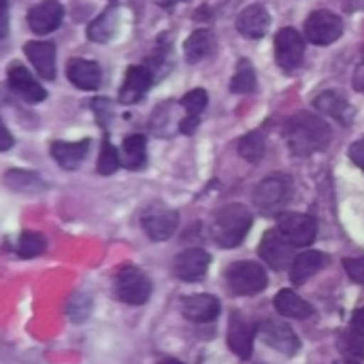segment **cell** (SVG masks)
I'll return each instance as SVG.
<instances>
[{
	"mask_svg": "<svg viewBox=\"0 0 364 364\" xmlns=\"http://www.w3.org/2000/svg\"><path fill=\"white\" fill-rule=\"evenodd\" d=\"M339 350L352 358V360H364V335L358 331H346L339 335Z\"/></svg>",
	"mask_w": 364,
	"mask_h": 364,
	"instance_id": "obj_32",
	"label": "cell"
},
{
	"mask_svg": "<svg viewBox=\"0 0 364 364\" xmlns=\"http://www.w3.org/2000/svg\"><path fill=\"white\" fill-rule=\"evenodd\" d=\"M151 70L145 68V66H130L126 70V77H124V83H122V90H119V102L124 105H134L139 102L145 92L151 87Z\"/></svg>",
	"mask_w": 364,
	"mask_h": 364,
	"instance_id": "obj_18",
	"label": "cell"
},
{
	"mask_svg": "<svg viewBox=\"0 0 364 364\" xmlns=\"http://www.w3.org/2000/svg\"><path fill=\"white\" fill-rule=\"evenodd\" d=\"M352 328L364 335V307H360V309L354 314V318H352Z\"/></svg>",
	"mask_w": 364,
	"mask_h": 364,
	"instance_id": "obj_40",
	"label": "cell"
},
{
	"mask_svg": "<svg viewBox=\"0 0 364 364\" xmlns=\"http://www.w3.org/2000/svg\"><path fill=\"white\" fill-rule=\"evenodd\" d=\"M198 119H200V117H190V115H186V117L179 122V130H181L183 134H192V132L198 128Z\"/></svg>",
	"mask_w": 364,
	"mask_h": 364,
	"instance_id": "obj_38",
	"label": "cell"
},
{
	"mask_svg": "<svg viewBox=\"0 0 364 364\" xmlns=\"http://www.w3.org/2000/svg\"><path fill=\"white\" fill-rule=\"evenodd\" d=\"M64 19V6L58 0H43L28 11V26L34 34L53 32Z\"/></svg>",
	"mask_w": 364,
	"mask_h": 364,
	"instance_id": "obj_14",
	"label": "cell"
},
{
	"mask_svg": "<svg viewBox=\"0 0 364 364\" xmlns=\"http://www.w3.org/2000/svg\"><path fill=\"white\" fill-rule=\"evenodd\" d=\"M277 230L294 247H307L316 241L318 222H316V218H311L307 213H284L277 220Z\"/></svg>",
	"mask_w": 364,
	"mask_h": 364,
	"instance_id": "obj_7",
	"label": "cell"
},
{
	"mask_svg": "<svg viewBox=\"0 0 364 364\" xmlns=\"http://www.w3.org/2000/svg\"><path fill=\"white\" fill-rule=\"evenodd\" d=\"M113 290H115V296L122 303H126V305H143L151 296V282L141 269L124 267L115 275Z\"/></svg>",
	"mask_w": 364,
	"mask_h": 364,
	"instance_id": "obj_5",
	"label": "cell"
},
{
	"mask_svg": "<svg viewBox=\"0 0 364 364\" xmlns=\"http://www.w3.org/2000/svg\"><path fill=\"white\" fill-rule=\"evenodd\" d=\"M4 183L21 194H38L41 190H45L43 179L32 173V171H23V168H13L4 175Z\"/></svg>",
	"mask_w": 364,
	"mask_h": 364,
	"instance_id": "obj_28",
	"label": "cell"
},
{
	"mask_svg": "<svg viewBox=\"0 0 364 364\" xmlns=\"http://www.w3.org/2000/svg\"><path fill=\"white\" fill-rule=\"evenodd\" d=\"M260 335H262L264 343L271 346L273 350H277L279 354L294 356L301 350V339L296 337V333L279 320H267L260 326Z\"/></svg>",
	"mask_w": 364,
	"mask_h": 364,
	"instance_id": "obj_12",
	"label": "cell"
},
{
	"mask_svg": "<svg viewBox=\"0 0 364 364\" xmlns=\"http://www.w3.org/2000/svg\"><path fill=\"white\" fill-rule=\"evenodd\" d=\"M156 2H158L160 6H173V4L179 2V0H156Z\"/></svg>",
	"mask_w": 364,
	"mask_h": 364,
	"instance_id": "obj_42",
	"label": "cell"
},
{
	"mask_svg": "<svg viewBox=\"0 0 364 364\" xmlns=\"http://www.w3.org/2000/svg\"><path fill=\"white\" fill-rule=\"evenodd\" d=\"M305 38L294 28H284L275 36V60L282 70H294L303 64Z\"/></svg>",
	"mask_w": 364,
	"mask_h": 364,
	"instance_id": "obj_8",
	"label": "cell"
},
{
	"mask_svg": "<svg viewBox=\"0 0 364 364\" xmlns=\"http://www.w3.org/2000/svg\"><path fill=\"white\" fill-rule=\"evenodd\" d=\"M256 73L252 68V64L247 60H241L237 66V73L230 81V92L232 94H250L256 90Z\"/></svg>",
	"mask_w": 364,
	"mask_h": 364,
	"instance_id": "obj_31",
	"label": "cell"
},
{
	"mask_svg": "<svg viewBox=\"0 0 364 364\" xmlns=\"http://www.w3.org/2000/svg\"><path fill=\"white\" fill-rule=\"evenodd\" d=\"M335 364H358V360H352V358H348V360H343V363H335Z\"/></svg>",
	"mask_w": 364,
	"mask_h": 364,
	"instance_id": "obj_43",
	"label": "cell"
},
{
	"mask_svg": "<svg viewBox=\"0 0 364 364\" xmlns=\"http://www.w3.org/2000/svg\"><path fill=\"white\" fill-rule=\"evenodd\" d=\"M122 164L130 171H139L147 164V139L143 134H130L122 143Z\"/></svg>",
	"mask_w": 364,
	"mask_h": 364,
	"instance_id": "obj_26",
	"label": "cell"
},
{
	"mask_svg": "<svg viewBox=\"0 0 364 364\" xmlns=\"http://www.w3.org/2000/svg\"><path fill=\"white\" fill-rule=\"evenodd\" d=\"M275 309L282 316L294 318V320H307L314 314V307L305 299H301L296 292H292V290L277 292V296H275Z\"/></svg>",
	"mask_w": 364,
	"mask_h": 364,
	"instance_id": "obj_27",
	"label": "cell"
},
{
	"mask_svg": "<svg viewBox=\"0 0 364 364\" xmlns=\"http://www.w3.org/2000/svg\"><path fill=\"white\" fill-rule=\"evenodd\" d=\"M254 335L256 326L247 322L239 311L230 316V326H228V348L235 352L241 360H250L254 352Z\"/></svg>",
	"mask_w": 364,
	"mask_h": 364,
	"instance_id": "obj_13",
	"label": "cell"
},
{
	"mask_svg": "<svg viewBox=\"0 0 364 364\" xmlns=\"http://www.w3.org/2000/svg\"><path fill=\"white\" fill-rule=\"evenodd\" d=\"M350 158H352V162L364 171V136L363 139H358L356 143H352V147H350Z\"/></svg>",
	"mask_w": 364,
	"mask_h": 364,
	"instance_id": "obj_36",
	"label": "cell"
},
{
	"mask_svg": "<svg viewBox=\"0 0 364 364\" xmlns=\"http://www.w3.org/2000/svg\"><path fill=\"white\" fill-rule=\"evenodd\" d=\"M260 258L275 271H284L294 262V245L279 232L269 230L260 241Z\"/></svg>",
	"mask_w": 364,
	"mask_h": 364,
	"instance_id": "obj_9",
	"label": "cell"
},
{
	"mask_svg": "<svg viewBox=\"0 0 364 364\" xmlns=\"http://www.w3.org/2000/svg\"><path fill=\"white\" fill-rule=\"evenodd\" d=\"M215 51V36L209 32V30H196L192 32L186 43H183V53H186V60L196 64L205 58H209L211 53Z\"/></svg>",
	"mask_w": 364,
	"mask_h": 364,
	"instance_id": "obj_25",
	"label": "cell"
},
{
	"mask_svg": "<svg viewBox=\"0 0 364 364\" xmlns=\"http://www.w3.org/2000/svg\"><path fill=\"white\" fill-rule=\"evenodd\" d=\"M66 77L75 87L85 90V92H94L100 85L102 73H100L98 62L85 60V58H73L66 64Z\"/></svg>",
	"mask_w": 364,
	"mask_h": 364,
	"instance_id": "obj_17",
	"label": "cell"
},
{
	"mask_svg": "<svg viewBox=\"0 0 364 364\" xmlns=\"http://www.w3.org/2000/svg\"><path fill=\"white\" fill-rule=\"evenodd\" d=\"M87 151H90V139H81L75 143H66V141H53L51 143V156L64 171L79 168L81 162L85 160Z\"/></svg>",
	"mask_w": 364,
	"mask_h": 364,
	"instance_id": "obj_21",
	"label": "cell"
},
{
	"mask_svg": "<svg viewBox=\"0 0 364 364\" xmlns=\"http://www.w3.org/2000/svg\"><path fill=\"white\" fill-rule=\"evenodd\" d=\"M343 269H346V273L350 275L352 282L364 286V256L363 258H346Z\"/></svg>",
	"mask_w": 364,
	"mask_h": 364,
	"instance_id": "obj_35",
	"label": "cell"
},
{
	"mask_svg": "<svg viewBox=\"0 0 364 364\" xmlns=\"http://www.w3.org/2000/svg\"><path fill=\"white\" fill-rule=\"evenodd\" d=\"M45 247H47V241L41 232L26 230L19 235V241H17V256L23 260H30V258L41 256L45 252Z\"/></svg>",
	"mask_w": 364,
	"mask_h": 364,
	"instance_id": "obj_30",
	"label": "cell"
},
{
	"mask_svg": "<svg viewBox=\"0 0 364 364\" xmlns=\"http://www.w3.org/2000/svg\"><path fill=\"white\" fill-rule=\"evenodd\" d=\"M13 134L9 132V128L4 126V122L0 119V151H6V149H11L13 147Z\"/></svg>",
	"mask_w": 364,
	"mask_h": 364,
	"instance_id": "obj_37",
	"label": "cell"
},
{
	"mask_svg": "<svg viewBox=\"0 0 364 364\" xmlns=\"http://www.w3.org/2000/svg\"><path fill=\"white\" fill-rule=\"evenodd\" d=\"M284 134H286L290 151L294 156H301V158L326 149L328 143H331V136H333L331 126L322 117H318L314 113H307V111L296 113L294 117H290L288 124H286Z\"/></svg>",
	"mask_w": 364,
	"mask_h": 364,
	"instance_id": "obj_1",
	"label": "cell"
},
{
	"mask_svg": "<svg viewBox=\"0 0 364 364\" xmlns=\"http://www.w3.org/2000/svg\"><path fill=\"white\" fill-rule=\"evenodd\" d=\"M122 164V158H119V151L111 145L109 139L102 141V147H100V156H98V164H96V171L100 175H113Z\"/></svg>",
	"mask_w": 364,
	"mask_h": 364,
	"instance_id": "obj_33",
	"label": "cell"
},
{
	"mask_svg": "<svg viewBox=\"0 0 364 364\" xmlns=\"http://www.w3.org/2000/svg\"><path fill=\"white\" fill-rule=\"evenodd\" d=\"M23 53L34 66V70L45 79H55V45L49 41H28L23 45Z\"/></svg>",
	"mask_w": 364,
	"mask_h": 364,
	"instance_id": "obj_16",
	"label": "cell"
},
{
	"mask_svg": "<svg viewBox=\"0 0 364 364\" xmlns=\"http://www.w3.org/2000/svg\"><path fill=\"white\" fill-rule=\"evenodd\" d=\"M6 81L9 87L26 102L36 105L43 102L47 98V92L41 83H36V79L30 75V70L21 64V62H11L6 68Z\"/></svg>",
	"mask_w": 364,
	"mask_h": 364,
	"instance_id": "obj_10",
	"label": "cell"
},
{
	"mask_svg": "<svg viewBox=\"0 0 364 364\" xmlns=\"http://www.w3.org/2000/svg\"><path fill=\"white\" fill-rule=\"evenodd\" d=\"M211 256L200 247H190L175 258V275L181 282H200L209 269Z\"/></svg>",
	"mask_w": 364,
	"mask_h": 364,
	"instance_id": "obj_15",
	"label": "cell"
},
{
	"mask_svg": "<svg viewBox=\"0 0 364 364\" xmlns=\"http://www.w3.org/2000/svg\"><path fill=\"white\" fill-rule=\"evenodd\" d=\"M269 26H271V15L262 4H250L237 17V30L245 38H262Z\"/></svg>",
	"mask_w": 364,
	"mask_h": 364,
	"instance_id": "obj_20",
	"label": "cell"
},
{
	"mask_svg": "<svg viewBox=\"0 0 364 364\" xmlns=\"http://www.w3.org/2000/svg\"><path fill=\"white\" fill-rule=\"evenodd\" d=\"M207 100H209L207 92L198 87V90H192V92H188V94L181 98V107L186 109V115H190V117H198V115L205 111V107H207Z\"/></svg>",
	"mask_w": 364,
	"mask_h": 364,
	"instance_id": "obj_34",
	"label": "cell"
},
{
	"mask_svg": "<svg viewBox=\"0 0 364 364\" xmlns=\"http://www.w3.org/2000/svg\"><path fill=\"white\" fill-rule=\"evenodd\" d=\"M160 364H183V363H179V360H162Z\"/></svg>",
	"mask_w": 364,
	"mask_h": 364,
	"instance_id": "obj_44",
	"label": "cell"
},
{
	"mask_svg": "<svg viewBox=\"0 0 364 364\" xmlns=\"http://www.w3.org/2000/svg\"><path fill=\"white\" fill-rule=\"evenodd\" d=\"M252 226V213L243 205H228L224 207L213 222V239L220 247L232 250L243 243Z\"/></svg>",
	"mask_w": 364,
	"mask_h": 364,
	"instance_id": "obj_2",
	"label": "cell"
},
{
	"mask_svg": "<svg viewBox=\"0 0 364 364\" xmlns=\"http://www.w3.org/2000/svg\"><path fill=\"white\" fill-rule=\"evenodd\" d=\"M343 34V19L333 11H314L305 21V36L314 45H331Z\"/></svg>",
	"mask_w": 364,
	"mask_h": 364,
	"instance_id": "obj_6",
	"label": "cell"
},
{
	"mask_svg": "<svg viewBox=\"0 0 364 364\" xmlns=\"http://www.w3.org/2000/svg\"><path fill=\"white\" fill-rule=\"evenodd\" d=\"M354 83H356V90L364 92V62L358 66V70H356V79H354Z\"/></svg>",
	"mask_w": 364,
	"mask_h": 364,
	"instance_id": "obj_41",
	"label": "cell"
},
{
	"mask_svg": "<svg viewBox=\"0 0 364 364\" xmlns=\"http://www.w3.org/2000/svg\"><path fill=\"white\" fill-rule=\"evenodd\" d=\"M314 105H316V109H318L322 115H328V117L337 119V122L343 124V126L352 124V119H354V109H352V105H350L348 98H346L341 92H337V90H326V92H322L320 96H316Z\"/></svg>",
	"mask_w": 364,
	"mask_h": 364,
	"instance_id": "obj_19",
	"label": "cell"
},
{
	"mask_svg": "<svg viewBox=\"0 0 364 364\" xmlns=\"http://www.w3.org/2000/svg\"><path fill=\"white\" fill-rule=\"evenodd\" d=\"M328 264V256L322 254V252H316V250H307L303 254H299L290 267V279L301 286L305 284L307 279H311L316 273H320L324 267Z\"/></svg>",
	"mask_w": 364,
	"mask_h": 364,
	"instance_id": "obj_23",
	"label": "cell"
},
{
	"mask_svg": "<svg viewBox=\"0 0 364 364\" xmlns=\"http://www.w3.org/2000/svg\"><path fill=\"white\" fill-rule=\"evenodd\" d=\"M292 196V181L288 175H271L262 179L254 192V205L264 215L279 213Z\"/></svg>",
	"mask_w": 364,
	"mask_h": 364,
	"instance_id": "obj_3",
	"label": "cell"
},
{
	"mask_svg": "<svg viewBox=\"0 0 364 364\" xmlns=\"http://www.w3.org/2000/svg\"><path fill=\"white\" fill-rule=\"evenodd\" d=\"M226 279H228V288L239 296L260 294L269 284L264 267L258 262H247V260H239L232 267H228Z\"/></svg>",
	"mask_w": 364,
	"mask_h": 364,
	"instance_id": "obj_4",
	"label": "cell"
},
{
	"mask_svg": "<svg viewBox=\"0 0 364 364\" xmlns=\"http://www.w3.org/2000/svg\"><path fill=\"white\" fill-rule=\"evenodd\" d=\"M119 28V9L111 6L102 11L90 26H87V38L94 43H109Z\"/></svg>",
	"mask_w": 364,
	"mask_h": 364,
	"instance_id": "obj_24",
	"label": "cell"
},
{
	"mask_svg": "<svg viewBox=\"0 0 364 364\" xmlns=\"http://www.w3.org/2000/svg\"><path fill=\"white\" fill-rule=\"evenodd\" d=\"M264 151H267V143H264V136L260 132H250L239 141L241 158L252 162V164H258L264 158Z\"/></svg>",
	"mask_w": 364,
	"mask_h": 364,
	"instance_id": "obj_29",
	"label": "cell"
},
{
	"mask_svg": "<svg viewBox=\"0 0 364 364\" xmlns=\"http://www.w3.org/2000/svg\"><path fill=\"white\" fill-rule=\"evenodd\" d=\"M9 32V17H6V0H0V38Z\"/></svg>",
	"mask_w": 364,
	"mask_h": 364,
	"instance_id": "obj_39",
	"label": "cell"
},
{
	"mask_svg": "<svg viewBox=\"0 0 364 364\" xmlns=\"http://www.w3.org/2000/svg\"><path fill=\"white\" fill-rule=\"evenodd\" d=\"M177 224H179V215L175 209L168 207H151L143 215V230L151 241L171 239L173 232L177 230Z\"/></svg>",
	"mask_w": 364,
	"mask_h": 364,
	"instance_id": "obj_11",
	"label": "cell"
},
{
	"mask_svg": "<svg viewBox=\"0 0 364 364\" xmlns=\"http://www.w3.org/2000/svg\"><path fill=\"white\" fill-rule=\"evenodd\" d=\"M181 309H183V316L188 320L198 322V324H207L220 316V301L211 294H194V296H188L183 301Z\"/></svg>",
	"mask_w": 364,
	"mask_h": 364,
	"instance_id": "obj_22",
	"label": "cell"
}]
</instances>
